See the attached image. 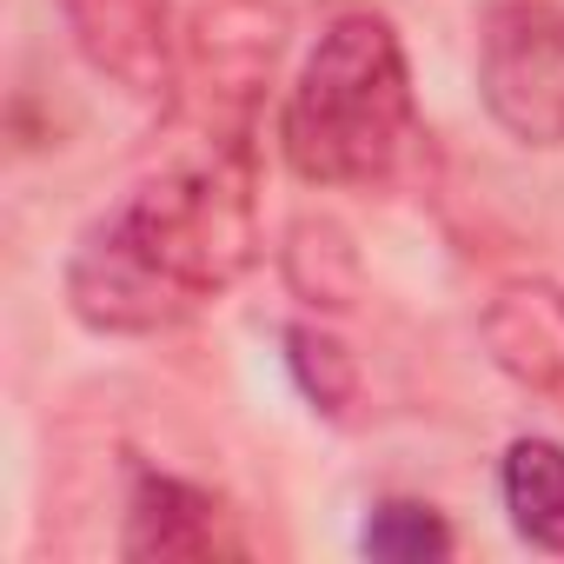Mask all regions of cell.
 Wrapping results in <instances>:
<instances>
[{
  "instance_id": "cell-4",
  "label": "cell",
  "mask_w": 564,
  "mask_h": 564,
  "mask_svg": "<svg viewBox=\"0 0 564 564\" xmlns=\"http://www.w3.org/2000/svg\"><path fill=\"white\" fill-rule=\"evenodd\" d=\"M478 100L518 147H564V8L505 0L478 34Z\"/></svg>"
},
{
  "instance_id": "cell-6",
  "label": "cell",
  "mask_w": 564,
  "mask_h": 564,
  "mask_svg": "<svg viewBox=\"0 0 564 564\" xmlns=\"http://www.w3.org/2000/svg\"><path fill=\"white\" fill-rule=\"evenodd\" d=\"M120 557H246V538L206 485L140 465L127 491Z\"/></svg>"
},
{
  "instance_id": "cell-8",
  "label": "cell",
  "mask_w": 564,
  "mask_h": 564,
  "mask_svg": "<svg viewBox=\"0 0 564 564\" xmlns=\"http://www.w3.org/2000/svg\"><path fill=\"white\" fill-rule=\"evenodd\" d=\"M279 272L286 286L313 306V313H352L359 293H366V265H359V246L339 219H293L286 226V246H279Z\"/></svg>"
},
{
  "instance_id": "cell-2",
  "label": "cell",
  "mask_w": 564,
  "mask_h": 564,
  "mask_svg": "<svg viewBox=\"0 0 564 564\" xmlns=\"http://www.w3.org/2000/svg\"><path fill=\"white\" fill-rule=\"evenodd\" d=\"M419 94L392 21L339 14L306 54L286 113H279L286 166L306 186L386 193L419 166Z\"/></svg>"
},
{
  "instance_id": "cell-10",
  "label": "cell",
  "mask_w": 564,
  "mask_h": 564,
  "mask_svg": "<svg viewBox=\"0 0 564 564\" xmlns=\"http://www.w3.org/2000/svg\"><path fill=\"white\" fill-rule=\"evenodd\" d=\"M286 372H293V386L306 392L313 412H326V419H352L366 379H359L352 346H346L333 326H319V319H293V326H286Z\"/></svg>"
},
{
  "instance_id": "cell-9",
  "label": "cell",
  "mask_w": 564,
  "mask_h": 564,
  "mask_svg": "<svg viewBox=\"0 0 564 564\" xmlns=\"http://www.w3.org/2000/svg\"><path fill=\"white\" fill-rule=\"evenodd\" d=\"M498 491L511 511V531L538 551L564 557V445L557 438H511L498 465Z\"/></svg>"
},
{
  "instance_id": "cell-1",
  "label": "cell",
  "mask_w": 564,
  "mask_h": 564,
  "mask_svg": "<svg viewBox=\"0 0 564 564\" xmlns=\"http://www.w3.org/2000/svg\"><path fill=\"white\" fill-rule=\"evenodd\" d=\"M259 259L252 140H193L173 166L127 186L67 252V306L100 339L186 326Z\"/></svg>"
},
{
  "instance_id": "cell-3",
  "label": "cell",
  "mask_w": 564,
  "mask_h": 564,
  "mask_svg": "<svg viewBox=\"0 0 564 564\" xmlns=\"http://www.w3.org/2000/svg\"><path fill=\"white\" fill-rule=\"evenodd\" d=\"M286 8L279 0H206L180 34L173 100L193 140H252V113L286 54Z\"/></svg>"
},
{
  "instance_id": "cell-5",
  "label": "cell",
  "mask_w": 564,
  "mask_h": 564,
  "mask_svg": "<svg viewBox=\"0 0 564 564\" xmlns=\"http://www.w3.org/2000/svg\"><path fill=\"white\" fill-rule=\"evenodd\" d=\"M54 14L74 41V54L120 87L127 100H173L180 80V34H173V0H54Z\"/></svg>"
},
{
  "instance_id": "cell-11",
  "label": "cell",
  "mask_w": 564,
  "mask_h": 564,
  "mask_svg": "<svg viewBox=\"0 0 564 564\" xmlns=\"http://www.w3.org/2000/svg\"><path fill=\"white\" fill-rule=\"evenodd\" d=\"M359 551L379 557V564H438V557L458 551V538H452L438 505H425V498H379L366 511Z\"/></svg>"
},
{
  "instance_id": "cell-7",
  "label": "cell",
  "mask_w": 564,
  "mask_h": 564,
  "mask_svg": "<svg viewBox=\"0 0 564 564\" xmlns=\"http://www.w3.org/2000/svg\"><path fill=\"white\" fill-rule=\"evenodd\" d=\"M478 333H485L491 366L511 386H524L531 399L564 412V286H551V279H511V286L491 293Z\"/></svg>"
}]
</instances>
